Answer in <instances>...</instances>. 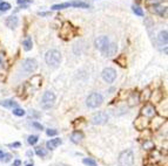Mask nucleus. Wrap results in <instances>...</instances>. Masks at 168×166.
Returning <instances> with one entry per match:
<instances>
[{
    "label": "nucleus",
    "mask_w": 168,
    "mask_h": 166,
    "mask_svg": "<svg viewBox=\"0 0 168 166\" xmlns=\"http://www.w3.org/2000/svg\"><path fill=\"white\" fill-rule=\"evenodd\" d=\"M11 9V5L8 4V3H0V12H7V11H9Z\"/></svg>",
    "instance_id": "obj_21"
},
{
    "label": "nucleus",
    "mask_w": 168,
    "mask_h": 166,
    "mask_svg": "<svg viewBox=\"0 0 168 166\" xmlns=\"http://www.w3.org/2000/svg\"><path fill=\"white\" fill-rule=\"evenodd\" d=\"M102 101H104V98H102L101 95L98 94V93H93V94H91L87 97L86 104H87L88 108L95 109V108H98V106H100L102 104Z\"/></svg>",
    "instance_id": "obj_4"
},
{
    "label": "nucleus",
    "mask_w": 168,
    "mask_h": 166,
    "mask_svg": "<svg viewBox=\"0 0 168 166\" xmlns=\"http://www.w3.org/2000/svg\"><path fill=\"white\" fill-rule=\"evenodd\" d=\"M55 102V95L52 91H46L41 98V106L44 109H51Z\"/></svg>",
    "instance_id": "obj_5"
},
{
    "label": "nucleus",
    "mask_w": 168,
    "mask_h": 166,
    "mask_svg": "<svg viewBox=\"0 0 168 166\" xmlns=\"http://www.w3.org/2000/svg\"><path fill=\"white\" fill-rule=\"evenodd\" d=\"M1 105L5 106V108H9V109H13V108H17L18 106L17 102H14L13 99H6V101H4L1 103Z\"/></svg>",
    "instance_id": "obj_18"
},
{
    "label": "nucleus",
    "mask_w": 168,
    "mask_h": 166,
    "mask_svg": "<svg viewBox=\"0 0 168 166\" xmlns=\"http://www.w3.org/2000/svg\"><path fill=\"white\" fill-rule=\"evenodd\" d=\"M116 50H118V46L115 45V43H109L104 52L105 56H114V55L116 54Z\"/></svg>",
    "instance_id": "obj_13"
},
{
    "label": "nucleus",
    "mask_w": 168,
    "mask_h": 166,
    "mask_svg": "<svg viewBox=\"0 0 168 166\" xmlns=\"http://www.w3.org/2000/svg\"><path fill=\"white\" fill-rule=\"evenodd\" d=\"M149 124V122H148V118L147 117H145V116H139L135 122H134V126H135V129H138L139 131H143L145 129H146Z\"/></svg>",
    "instance_id": "obj_9"
},
{
    "label": "nucleus",
    "mask_w": 168,
    "mask_h": 166,
    "mask_svg": "<svg viewBox=\"0 0 168 166\" xmlns=\"http://www.w3.org/2000/svg\"><path fill=\"white\" fill-rule=\"evenodd\" d=\"M25 110L24 109H20V108H14L13 109V115L18 116V117H22V116H25Z\"/></svg>",
    "instance_id": "obj_20"
},
{
    "label": "nucleus",
    "mask_w": 168,
    "mask_h": 166,
    "mask_svg": "<svg viewBox=\"0 0 168 166\" xmlns=\"http://www.w3.org/2000/svg\"><path fill=\"white\" fill-rule=\"evenodd\" d=\"M32 126H34V128L38 129V130H44V126H42L41 124H39L38 122H33V123H32Z\"/></svg>",
    "instance_id": "obj_30"
},
{
    "label": "nucleus",
    "mask_w": 168,
    "mask_h": 166,
    "mask_svg": "<svg viewBox=\"0 0 168 166\" xmlns=\"http://www.w3.org/2000/svg\"><path fill=\"white\" fill-rule=\"evenodd\" d=\"M143 147L147 149V150H151V149H154V144L151 142V140H147L146 143L143 144Z\"/></svg>",
    "instance_id": "obj_28"
},
{
    "label": "nucleus",
    "mask_w": 168,
    "mask_h": 166,
    "mask_svg": "<svg viewBox=\"0 0 168 166\" xmlns=\"http://www.w3.org/2000/svg\"><path fill=\"white\" fill-rule=\"evenodd\" d=\"M154 9V12L155 13H158V14H160V15H163L165 13H166V7H161V6H154L153 7Z\"/></svg>",
    "instance_id": "obj_22"
},
{
    "label": "nucleus",
    "mask_w": 168,
    "mask_h": 166,
    "mask_svg": "<svg viewBox=\"0 0 168 166\" xmlns=\"http://www.w3.org/2000/svg\"><path fill=\"white\" fill-rule=\"evenodd\" d=\"M46 134H47V136H55V135H58V131L57 130H53V129L52 130L50 129V130L46 131Z\"/></svg>",
    "instance_id": "obj_29"
},
{
    "label": "nucleus",
    "mask_w": 168,
    "mask_h": 166,
    "mask_svg": "<svg viewBox=\"0 0 168 166\" xmlns=\"http://www.w3.org/2000/svg\"><path fill=\"white\" fill-rule=\"evenodd\" d=\"M4 156H5V161H8L9 158H11V156H9V154H4Z\"/></svg>",
    "instance_id": "obj_33"
},
{
    "label": "nucleus",
    "mask_w": 168,
    "mask_h": 166,
    "mask_svg": "<svg viewBox=\"0 0 168 166\" xmlns=\"http://www.w3.org/2000/svg\"><path fill=\"white\" fill-rule=\"evenodd\" d=\"M18 22H19V20H18V18L14 17V15L8 17V18L6 19V26H7L8 28H11V29H14V28L18 26Z\"/></svg>",
    "instance_id": "obj_14"
},
{
    "label": "nucleus",
    "mask_w": 168,
    "mask_h": 166,
    "mask_svg": "<svg viewBox=\"0 0 168 166\" xmlns=\"http://www.w3.org/2000/svg\"><path fill=\"white\" fill-rule=\"evenodd\" d=\"M45 61L48 65H58L61 61V54L57 49H51L45 55Z\"/></svg>",
    "instance_id": "obj_1"
},
{
    "label": "nucleus",
    "mask_w": 168,
    "mask_h": 166,
    "mask_svg": "<svg viewBox=\"0 0 168 166\" xmlns=\"http://www.w3.org/2000/svg\"><path fill=\"white\" fill-rule=\"evenodd\" d=\"M167 40H168V38H167V30L165 29V30H161L160 33H159V36H158V41H159V43L160 45H167Z\"/></svg>",
    "instance_id": "obj_17"
},
{
    "label": "nucleus",
    "mask_w": 168,
    "mask_h": 166,
    "mask_svg": "<svg viewBox=\"0 0 168 166\" xmlns=\"http://www.w3.org/2000/svg\"><path fill=\"white\" fill-rule=\"evenodd\" d=\"M1 158H4V152L0 151V159H1Z\"/></svg>",
    "instance_id": "obj_35"
},
{
    "label": "nucleus",
    "mask_w": 168,
    "mask_h": 166,
    "mask_svg": "<svg viewBox=\"0 0 168 166\" xmlns=\"http://www.w3.org/2000/svg\"><path fill=\"white\" fill-rule=\"evenodd\" d=\"M38 140H39V137H38V136H34V135L29 136L28 139H27V142H28L29 145H35V144L38 143Z\"/></svg>",
    "instance_id": "obj_24"
},
{
    "label": "nucleus",
    "mask_w": 168,
    "mask_h": 166,
    "mask_svg": "<svg viewBox=\"0 0 168 166\" xmlns=\"http://www.w3.org/2000/svg\"><path fill=\"white\" fill-rule=\"evenodd\" d=\"M133 12L135 13L139 17H143V11L139 7V6H135V5H133Z\"/></svg>",
    "instance_id": "obj_25"
},
{
    "label": "nucleus",
    "mask_w": 168,
    "mask_h": 166,
    "mask_svg": "<svg viewBox=\"0 0 168 166\" xmlns=\"http://www.w3.org/2000/svg\"><path fill=\"white\" fill-rule=\"evenodd\" d=\"M0 3H1V0H0Z\"/></svg>",
    "instance_id": "obj_37"
},
{
    "label": "nucleus",
    "mask_w": 168,
    "mask_h": 166,
    "mask_svg": "<svg viewBox=\"0 0 168 166\" xmlns=\"http://www.w3.org/2000/svg\"><path fill=\"white\" fill-rule=\"evenodd\" d=\"M74 35V32H73V26L68 22H65L60 29V36L65 40L67 39H71Z\"/></svg>",
    "instance_id": "obj_6"
},
{
    "label": "nucleus",
    "mask_w": 168,
    "mask_h": 166,
    "mask_svg": "<svg viewBox=\"0 0 168 166\" xmlns=\"http://www.w3.org/2000/svg\"><path fill=\"white\" fill-rule=\"evenodd\" d=\"M82 138H84V135H82V132H80V131H74L72 134V136H71V140L73 143H75V144L80 143L82 140Z\"/></svg>",
    "instance_id": "obj_16"
},
{
    "label": "nucleus",
    "mask_w": 168,
    "mask_h": 166,
    "mask_svg": "<svg viewBox=\"0 0 168 166\" xmlns=\"http://www.w3.org/2000/svg\"><path fill=\"white\" fill-rule=\"evenodd\" d=\"M82 163L85 165H87V166H96V161L94 159H92V158H84Z\"/></svg>",
    "instance_id": "obj_23"
},
{
    "label": "nucleus",
    "mask_w": 168,
    "mask_h": 166,
    "mask_svg": "<svg viewBox=\"0 0 168 166\" xmlns=\"http://www.w3.org/2000/svg\"><path fill=\"white\" fill-rule=\"evenodd\" d=\"M26 166H33V164H28V165H26Z\"/></svg>",
    "instance_id": "obj_36"
},
{
    "label": "nucleus",
    "mask_w": 168,
    "mask_h": 166,
    "mask_svg": "<svg viewBox=\"0 0 168 166\" xmlns=\"http://www.w3.org/2000/svg\"><path fill=\"white\" fill-rule=\"evenodd\" d=\"M35 153L38 154L39 157H45L47 154V151L45 150V149H42V147H37L35 149Z\"/></svg>",
    "instance_id": "obj_26"
},
{
    "label": "nucleus",
    "mask_w": 168,
    "mask_h": 166,
    "mask_svg": "<svg viewBox=\"0 0 168 166\" xmlns=\"http://www.w3.org/2000/svg\"><path fill=\"white\" fill-rule=\"evenodd\" d=\"M107 120H108V115L105 111H100V112H98L96 115L93 116L92 123L95 124V125H101V124H105Z\"/></svg>",
    "instance_id": "obj_8"
},
{
    "label": "nucleus",
    "mask_w": 168,
    "mask_h": 166,
    "mask_svg": "<svg viewBox=\"0 0 168 166\" xmlns=\"http://www.w3.org/2000/svg\"><path fill=\"white\" fill-rule=\"evenodd\" d=\"M70 7H76V8H88L89 5L87 3L84 1H79V0H75V1H70V3H64V4H57L53 5L52 9L53 11H59V9H64V8H70Z\"/></svg>",
    "instance_id": "obj_2"
},
{
    "label": "nucleus",
    "mask_w": 168,
    "mask_h": 166,
    "mask_svg": "<svg viewBox=\"0 0 168 166\" xmlns=\"http://www.w3.org/2000/svg\"><path fill=\"white\" fill-rule=\"evenodd\" d=\"M38 67V63L34 59H27L22 63V69H24L26 73H33Z\"/></svg>",
    "instance_id": "obj_10"
},
{
    "label": "nucleus",
    "mask_w": 168,
    "mask_h": 166,
    "mask_svg": "<svg viewBox=\"0 0 168 166\" xmlns=\"http://www.w3.org/2000/svg\"><path fill=\"white\" fill-rule=\"evenodd\" d=\"M17 3L19 4V5H21V4H31V0H17Z\"/></svg>",
    "instance_id": "obj_31"
},
{
    "label": "nucleus",
    "mask_w": 168,
    "mask_h": 166,
    "mask_svg": "<svg viewBox=\"0 0 168 166\" xmlns=\"http://www.w3.org/2000/svg\"><path fill=\"white\" fill-rule=\"evenodd\" d=\"M102 79L107 82V83H112L114 82V80L116 79V71L113 68H105L102 70Z\"/></svg>",
    "instance_id": "obj_7"
},
{
    "label": "nucleus",
    "mask_w": 168,
    "mask_h": 166,
    "mask_svg": "<svg viewBox=\"0 0 168 166\" xmlns=\"http://www.w3.org/2000/svg\"><path fill=\"white\" fill-rule=\"evenodd\" d=\"M61 143H62V140L60 138H54V139H51L46 143V146L48 150H54V149H57Z\"/></svg>",
    "instance_id": "obj_15"
},
{
    "label": "nucleus",
    "mask_w": 168,
    "mask_h": 166,
    "mask_svg": "<svg viewBox=\"0 0 168 166\" xmlns=\"http://www.w3.org/2000/svg\"><path fill=\"white\" fill-rule=\"evenodd\" d=\"M8 146H11V147H19L20 146V143H14V144H9Z\"/></svg>",
    "instance_id": "obj_32"
},
{
    "label": "nucleus",
    "mask_w": 168,
    "mask_h": 166,
    "mask_svg": "<svg viewBox=\"0 0 168 166\" xmlns=\"http://www.w3.org/2000/svg\"><path fill=\"white\" fill-rule=\"evenodd\" d=\"M20 164H21L20 160H15V161H14V166H20Z\"/></svg>",
    "instance_id": "obj_34"
},
{
    "label": "nucleus",
    "mask_w": 168,
    "mask_h": 166,
    "mask_svg": "<svg viewBox=\"0 0 168 166\" xmlns=\"http://www.w3.org/2000/svg\"><path fill=\"white\" fill-rule=\"evenodd\" d=\"M151 96H152V94L149 93V89H146V90H145V91L142 93L141 98H142V99H145V101H147V99H148Z\"/></svg>",
    "instance_id": "obj_27"
},
{
    "label": "nucleus",
    "mask_w": 168,
    "mask_h": 166,
    "mask_svg": "<svg viewBox=\"0 0 168 166\" xmlns=\"http://www.w3.org/2000/svg\"><path fill=\"white\" fill-rule=\"evenodd\" d=\"M109 45V40L107 36H99L98 39H95V47L101 50V52H105V49L107 48V46Z\"/></svg>",
    "instance_id": "obj_11"
},
{
    "label": "nucleus",
    "mask_w": 168,
    "mask_h": 166,
    "mask_svg": "<svg viewBox=\"0 0 168 166\" xmlns=\"http://www.w3.org/2000/svg\"><path fill=\"white\" fill-rule=\"evenodd\" d=\"M155 114H156L155 108L152 104H146V105L142 108V116H145V117H147V118L154 117Z\"/></svg>",
    "instance_id": "obj_12"
},
{
    "label": "nucleus",
    "mask_w": 168,
    "mask_h": 166,
    "mask_svg": "<svg viewBox=\"0 0 168 166\" xmlns=\"http://www.w3.org/2000/svg\"><path fill=\"white\" fill-rule=\"evenodd\" d=\"M22 46H24V49L26 50V52H28V50H31L32 49V47H33V42H32V39L31 38H27L24 42H22Z\"/></svg>",
    "instance_id": "obj_19"
},
{
    "label": "nucleus",
    "mask_w": 168,
    "mask_h": 166,
    "mask_svg": "<svg viewBox=\"0 0 168 166\" xmlns=\"http://www.w3.org/2000/svg\"><path fill=\"white\" fill-rule=\"evenodd\" d=\"M134 164V154L131 150L122 151L119 156V165L120 166H133Z\"/></svg>",
    "instance_id": "obj_3"
}]
</instances>
